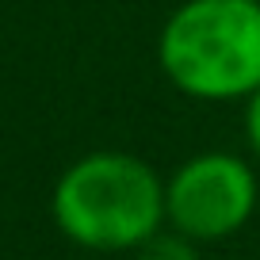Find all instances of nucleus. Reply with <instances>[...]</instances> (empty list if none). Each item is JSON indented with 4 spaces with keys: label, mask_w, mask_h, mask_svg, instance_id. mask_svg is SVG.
Returning a JSON list of instances; mask_svg holds the SVG:
<instances>
[{
    "label": "nucleus",
    "mask_w": 260,
    "mask_h": 260,
    "mask_svg": "<svg viewBox=\"0 0 260 260\" xmlns=\"http://www.w3.org/2000/svg\"><path fill=\"white\" fill-rule=\"evenodd\" d=\"M54 222L92 252H138L165 222V180L149 161L119 149L73 161L54 184Z\"/></svg>",
    "instance_id": "1"
},
{
    "label": "nucleus",
    "mask_w": 260,
    "mask_h": 260,
    "mask_svg": "<svg viewBox=\"0 0 260 260\" xmlns=\"http://www.w3.org/2000/svg\"><path fill=\"white\" fill-rule=\"evenodd\" d=\"M165 81L199 104H237L260 88V4L184 0L157 35Z\"/></svg>",
    "instance_id": "2"
},
{
    "label": "nucleus",
    "mask_w": 260,
    "mask_h": 260,
    "mask_svg": "<svg viewBox=\"0 0 260 260\" xmlns=\"http://www.w3.org/2000/svg\"><path fill=\"white\" fill-rule=\"evenodd\" d=\"M260 184L245 157L226 149L187 157L165 180V222L195 245H214L241 234L256 214Z\"/></svg>",
    "instance_id": "3"
},
{
    "label": "nucleus",
    "mask_w": 260,
    "mask_h": 260,
    "mask_svg": "<svg viewBox=\"0 0 260 260\" xmlns=\"http://www.w3.org/2000/svg\"><path fill=\"white\" fill-rule=\"evenodd\" d=\"M134 260H199V245L180 237L176 230H161L134 252Z\"/></svg>",
    "instance_id": "4"
},
{
    "label": "nucleus",
    "mask_w": 260,
    "mask_h": 260,
    "mask_svg": "<svg viewBox=\"0 0 260 260\" xmlns=\"http://www.w3.org/2000/svg\"><path fill=\"white\" fill-rule=\"evenodd\" d=\"M245 138H249V149L260 157V88L245 100Z\"/></svg>",
    "instance_id": "5"
},
{
    "label": "nucleus",
    "mask_w": 260,
    "mask_h": 260,
    "mask_svg": "<svg viewBox=\"0 0 260 260\" xmlns=\"http://www.w3.org/2000/svg\"><path fill=\"white\" fill-rule=\"evenodd\" d=\"M256 4H260V0H256Z\"/></svg>",
    "instance_id": "6"
}]
</instances>
